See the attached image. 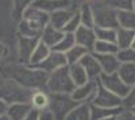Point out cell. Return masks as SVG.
<instances>
[{
	"mask_svg": "<svg viewBox=\"0 0 135 120\" xmlns=\"http://www.w3.org/2000/svg\"><path fill=\"white\" fill-rule=\"evenodd\" d=\"M50 15L43 12V11L28 6L23 11V19L20 23V37H28V38H39L43 28L49 24Z\"/></svg>",
	"mask_w": 135,
	"mask_h": 120,
	"instance_id": "cell-1",
	"label": "cell"
},
{
	"mask_svg": "<svg viewBox=\"0 0 135 120\" xmlns=\"http://www.w3.org/2000/svg\"><path fill=\"white\" fill-rule=\"evenodd\" d=\"M47 76H49L47 73H45L39 69L22 65V66H19L14 72L12 78H9V80L16 81L19 85H22L23 88H27L30 91H38V89L46 88Z\"/></svg>",
	"mask_w": 135,
	"mask_h": 120,
	"instance_id": "cell-2",
	"label": "cell"
},
{
	"mask_svg": "<svg viewBox=\"0 0 135 120\" xmlns=\"http://www.w3.org/2000/svg\"><path fill=\"white\" fill-rule=\"evenodd\" d=\"M32 91L23 88L14 80H4L0 82V100H3L7 105L30 103Z\"/></svg>",
	"mask_w": 135,
	"mask_h": 120,
	"instance_id": "cell-3",
	"label": "cell"
},
{
	"mask_svg": "<svg viewBox=\"0 0 135 120\" xmlns=\"http://www.w3.org/2000/svg\"><path fill=\"white\" fill-rule=\"evenodd\" d=\"M76 85L73 84L70 74H69V68L64 66L57 70H54L47 76V82H46V91L47 93H64V94H72L74 91Z\"/></svg>",
	"mask_w": 135,
	"mask_h": 120,
	"instance_id": "cell-4",
	"label": "cell"
},
{
	"mask_svg": "<svg viewBox=\"0 0 135 120\" xmlns=\"http://www.w3.org/2000/svg\"><path fill=\"white\" fill-rule=\"evenodd\" d=\"M78 104L72 99L70 94L64 93H49V108L47 111L51 113L54 120H64L69 112L76 108Z\"/></svg>",
	"mask_w": 135,
	"mask_h": 120,
	"instance_id": "cell-5",
	"label": "cell"
},
{
	"mask_svg": "<svg viewBox=\"0 0 135 120\" xmlns=\"http://www.w3.org/2000/svg\"><path fill=\"white\" fill-rule=\"evenodd\" d=\"M97 81H99V84L103 86V88H105L111 93L116 94L118 97H120L122 100L124 99V97L128 94V92H130V86H127L124 82L120 80L118 73H114V74H101Z\"/></svg>",
	"mask_w": 135,
	"mask_h": 120,
	"instance_id": "cell-6",
	"label": "cell"
},
{
	"mask_svg": "<svg viewBox=\"0 0 135 120\" xmlns=\"http://www.w3.org/2000/svg\"><path fill=\"white\" fill-rule=\"evenodd\" d=\"M95 15V27L103 28H119L118 22V11L112 7H101L93 11Z\"/></svg>",
	"mask_w": 135,
	"mask_h": 120,
	"instance_id": "cell-7",
	"label": "cell"
},
{
	"mask_svg": "<svg viewBox=\"0 0 135 120\" xmlns=\"http://www.w3.org/2000/svg\"><path fill=\"white\" fill-rule=\"evenodd\" d=\"M91 105H96L101 108H119V107H123V100L99 84L95 97L91 101Z\"/></svg>",
	"mask_w": 135,
	"mask_h": 120,
	"instance_id": "cell-8",
	"label": "cell"
},
{
	"mask_svg": "<svg viewBox=\"0 0 135 120\" xmlns=\"http://www.w3.org/2000/svg\"><path fill=\"white\" fill-rule=\"evenodd\" d=\"M97 85H99L97 80H89L84 85L76 86L74 91L70 94L72 99L77 104H91V101L95 97V93L97 91Z\"/></svg>",
	"mask_w": 135,
	"mask_h": 120,
	"instance_id": "cell-9",
	"label": "cell"
},
{
	"mask_svg": "<svg viewBox=\"0 0 135 120\" xmlns=\"http://www.w3.org/2000/svg\"><path fill=\"white\" fill-rule=\"evenodd\" d=\"M64 66H68L65 54L51 50L50 54L47 56V58L45 59L42 63H39L38 66H35V69H39V70H42V72H45V73L50 74V73H53L54 70H57V69H60V68H64Z\"/></svg>",
	"mask_w": 135,
	"mask_h": 120,
	"instance_id": "cell-10",
	"label": "cell"
},
{
	"mask_svg": "<svg viewBox=\"0 0 135 120\" xmlns=\"http://www.w3.org/2000/svg\"><path fill=\"white\" fill-rule=\"evenodd\" d=\"M39 43V38H28V37H20L18 42V51H19V59L22 65H28L30 58L32 56L37 45Z\"/></svg>",
	"mask_w": 135,
	"mask_h": 120,
	"instance_id": "cell-11",
	"label": "cell"
},
{
	"mask_svg": "<svg viewBox=\"0 0 135 120\" xmlns=\"http://www.w3.org/2000/svg\"><path fill=\"white\" fill-rule=\"evenodd\" d=\"M74 39H76V45L83 46L86 49L89 53L93 51V46L96 43V34L93 28H89L85 26H80L74 32Z\"/></svg>",
	"mask_w": 135,
	"mask_h": 120,
	"instance_id": "cell-12",
	"label": "cell"
},
{
	"mask_svg": "<svg viewBox=\"0 0 135 120\" xmlns=\"http://www.w3.org/2000/svg\"><path fill=\"white\" fill-rule=\"evenodd\" d=\"M80 65L85 69L89 80H99V77L103 74L100 63H99V61L93 53H86L83 57V59L80 61Z\"/></svg>",
	"mask_w": 135,
	"mask_h": 120,
	"instance_id": "cell-13",
	"label": "cell"
},
{
	"mask_svg": "<svg viewBox=\"0 0 135 120\" xmlns=\"http://www.w3.org/2000/svg\"><path fill=\"white\" fill-rule=\"evenodd\" d=\"M103 74H114L118 73L120 62L116 57V54H95Z\"/></svg>",
	"mask_w": 135,
	"mask_h": 120,
	"instance_id": "cell-14",
	"label": "cell"
},
{
	"mask_svg": "<svg viewBox=\"0 0 135 120\" xmlns=\"http://www.w3.org/2000/svg\"><path fill=\"white\" fill-rule=\"evenodd\" d=\"M30 6L50 15L58 9H66L69 6V0H34Z\"/></svg>",
	"mask_w": 135,
	"mask_h": 120,
	"instance_id": "cell-15",
	"label": "cell"
},
{
	"mask_svg": "<svg viewBox=\"0 0 135 120\" xmlns=\"http://www.w3.org/2000/svg\"><path fill=\"white\" fill-rule=\"evenodd\" d=\"M76 12L74 11H70V9H58L55 12L50 14V18H49V24L54 28H57L60 31L64 30V27L66 26V23L72 19V16L74 15Z\"/></svg>",
	"mask_w": 135,
	"mask_h": 120,
	"instance_id": "cell-16",
	"label": "cell"
},
{
	"mask_svg": "<svg viewBox=\"0 0 135 120\" xmlns=\"http://www.w3.org/2000/svg\"><path fill=\"white\" fill-rule=\"evenodd\" d=\"M62 37H64V32H62V31H60V30H57V28L51 27L50 24H47L46 27L43 28L42 34H41V37H39V41H41L42 43H45L47 47L53 49V47L62 39Z\"/></svg>",
	"mask_w": 135,
	"mask_h": 120,
	"instance_id": "cell-17",
	"label": "cell"
},
{
	"mask_svg": "<svg viewBox=\"0 0 135 120\" xmlns=\"http://www.w3.org/2000/svg\"><path fill=\"white\" fill-rule=\"evenodd\" d=\"M31 109H35L38 112L46 111L49 108V93L45 89H38V91H32L30 103Z\"/></svg>",
	"mask_w": 135,
	"mask_h": 120,
	"instance_id": "cell-18",
	"label": "cell"
},
{
	"mask_svg": "<svg viewBox=\"0 0 135 120\" xmlns=\"http://www.w3.org/2000/svg\"><path fill=\"white\" fill-rule=\"evenodd\" d=\"M31 112V105L28 103H19L8 105L7 116L9 120H25Z\"/></svg>",
	"mask_w": 135,
	"mask_h": 120,
	"instance_id": "cell-19",
	"label": "cell"
},
{
	"mask_svg": "<svg viewBox=\"0 0 135 120\" xmlns=\"http://www.w3.org/2000/svg\"><path fill=\"white\" fill-rule=\"evenodd\" d=\"M124 107H119V108H101L96 105H91V119L92 120H103L109 116H118Z\"/></svg>",
	"mask_w": 135,
	"mask_h": 120,
	"instance_id": "cell-20",
	"label": "cell"
},
{
	"mask_svg": "<svg viewBox=\"0 0 135 120\" xmlns=\"http://www.w3.org/2000/svg\"><path fill=\"white\" fill-rule=\"evenodd\" d=\"M50 51H51V49L47 47L45 43H42V42L39 41V43L37 45L35 50H34V53H32V56H31V58H30V62H28L27 66H31V68L38 66L39 63H42L45 59L47 58V56L50 54Z\"/></svg>",
	"mask_w": 135,
	"mask_h": 120,
	"instance_id": "cell-21",
	"label": "cell"
},
{
	"mask_svg": "<svg viewBox=\"0 0 135 120\" xmlns=\"http://www.w3.org/2000/svg\"><path fill=\"white\" fill-rule=\"evenodd\" d=\"M118 76L127 86L131 88L135 84V63H120Z\"/></svg>",
	"mask_w": 135,
	"mask_h": 120,
	"instance_id": "cell-22",
	"label": "cell"
},
{
	"mask_svg": "<svg viewBox=\"0 0 135 120\" xmlns=\"http://www.w3.org/2000/svg\"><path fill=\"white\" fill-rule=\"evenodd\" d=\"M69 74H70V78L73 81V84L76 86H80L84 85L89 81V77L85 72V69L81 66L80 63H76V65H69Z\"/></svg>",
	"mask_w": 135,
	"mask_h": 120,
	"instance_id": "cell-23",
	"label": "cell"
},
{
	"mask_svg": "<svg viewBox=\"0 0 135 120\" xmlns=\"http://www.w3.org/2000/svg\"><path fill=\"white\" fill-rule=\"evenodd\" d=\"M134 35H135V31H131V30H127V28L119 27V28L116 30V42H115L116 46L119 47V50L131 47Z\"/></svg>",
	"mask_w": 135,
	"mask_h": 120,
	"instance_id": "cell-24",
	"label": "cell"
},
{
	"mask_svg": "<svg viewBox=\"0 0 135 120\" xmlns=\"http://www.w3.org/2000/svg\"><path fill=\"white\" fill-rule=\"evenodd\" d=\"M64 120H92L91 119V104H78L69 112Z\"/></svg>",
	"mask_w": 135,
	"mask_h": 120,
	"instance_id": "cell-25",
	"label": "cell"
},
{
	"mask_svg": "<svg viewBox=\"0 0 135 120\" xmlns=\"http://www.w3.org/2000/svg\"><path fill=\"white\" fill-rule=\"evenodd\" d=\"M118 22L119 27L135 31V11L134 9L118 11Z\"/></svg>",
	"mask_w": 135,
	"mask_h": 120,
	"instance_id": "cell-26",
	"label": "cell"
},
{
	"mask_svg": "<svg viewBox=\"0 0 135 120\" xmlns=\"http://www.w3.org/2000/svg\"><path fill=\"white\" fill-rule=\"evenodd\" d=\"M86 53H89V51L86 49H84L83 46L74 45L69 51L65 53V58H66V62H68V66H69V65L80 63V61L83 59V57L85 56Z\"/></svg>",
	"mask_w": 135,
	"mask_h": 120,
	"instance_id": "cell-27",
	"label": "cell"
},
{
	"mask_svg": "<svg viewBox=\"0 0 135 120\" xmlns=\"http://www.w3.org/2000/svg\"><path fill=\"white\" fill-rule=\"evenodd\" d=\"M80 15V22L81 26L89 27V28H95V15H93V9L89 7L88 4H84L81 9L78 11Z\"/></svg>",
	"mask_w": 135,
	"mask_h": 120,
	"instance_id": "cell-28",
	"label": "cell"
},
{
	"mask_svg": "<svg viewBox=\"0 0 135 120\" xmlns=\"http://www.w3.org/2000/svg\"><path fill=\"white\" fill-rule=\"evenodd\" d=\"M96 39L101 42H116V30L115 28H103V27H95Z\"/></svg>",
	"mask_w": 135,
	"mask_h": 120,
	"instance_id": "cell-29",
	"label": "cell"
},
{
	"mask_svg": "<svg viewBox=\"0 0 135 120\" xmlns=\"http://www.w3.org/2000/svg\"><path fill=\"white\" fill-rule=\"evenodd\" d=\"M118 51H119V47L116 46V43L96 41L92 53L93 54H118Z\"/></svg>",
	"mask_w": 135,
	"mask_h": 120,
	"instance_id": "cell-30",
	"label": "cell"
},
{
	"mask_svg": "<svg viewBox=\"0 0 135 120\" xmlns=\"http://www.w3.org/2000/svg\"><path fill=\"white\" fill-rule=\"evenodd\" d=\"M76 45V39H74V34H64L62 39L55 45L51 50L54 51H58V53H62L65 54L66 51H69L73 46Z\"/></svg>",
	"mask_w": 135,
	"mask_h": 120,
	"instance_id": "cell-31",
	"label": "cell"
},
{
	"mask_svg": "<svg viewBox=\"0 0 135 120\" xmlns=\"http://www.w3.org/2000/svg\"><path fill=\"white\" fill-rule=\"evenodd\" d=\"M116 57L120 63H135V50L131 47L119 50Z\"/></svg>",
	"mask_w": 135,
	"mask_h": 120,
	"instance_id": "cell-32",
	"label": "cell"
},
{
	"mask_svg": "<svg viewBox=\"0 0 135 120\" xmlns=\"http://www.w3.org/2000/svg\"><path fill=\"white\" fill-rule=\"evenodd\" d=\"M81 26V22H80V15H78V12H76L72 19L66 23V26L64 27L62 32L64 34H74V32L77 31V28Z\"/></svg>",
	"mask_w": 135,
	"mask_h": 120,
	"instance_id": "cell-33",
	"label": "cell"
},
{
	"mask_svg": "<svg viewBox=\"0 0 135 120\" xmlns=\"http://www.w3.org/2000/svg\"><path fill=\"white\" fill-rule=\"evenodd\" d=\"M134 7V0H112V8L116 11H128Z\"/></svg>",
	"mask_w": 135,
	"mask_h": 120,
	"instance_id": "cell-34",
	"label": "cell"
},
{
	"mask_svg": "<svg viewBox=\"0 0 135 120\" xmlns=\"http://www.w3.org/2000/svg\"><path fill=\"white\" fill-rule=\"evenodd\" d=\"M123 107H124L126 109H132V108H135V84L130 88L128 94L123 99Z\"/></svg>",
	"mask_w": 135,
	"mask_h": 120,
	"instance_id": "cell-35",
	"label": "cell"
},
{
	"mask_svg": "<svg viewBox=\"0 0 135 120\" xmlns=\"http://www.w3.org/2000/svg\"><path fill=\"white\" fill-rule=\"evenodd\" d=\"M118 120H135V115L130 111V109H123L119 115H118Z\"/></svg>",
	"mask_w": 135,
	"mask_h": 120,
	"instance_id": "cell-36",
	"label": "cell"
},
{
	"mask_svg": "<svg viewBox=\"0 0 135 120\" xmlns=\"http://www.w3.org/2000/svg\"><path fill=\"white\" fill-rule=\"evenodd\" d=\"M39 115H41V112H38L35 109H31V112L27 115V117L25 120H39Z\"/></svg>",
	"mask_w": 135,
	"mask_h": 120,
	"instance_id": "cell-37",
	"label": "cell"
},
{
	"mask_svg": "<svg viewBox=\"0 0 135 120\" xmlns=\"http://www.w3.org/2000/svg\"><path fill=\"white\" fill-rule=\"evenodd\" d=\"M39 120H54V117L51 116V113L46 109V111H42L39 115Z\"/></svg>",
	"mask_w": 135,
	"mask_h": 120,
	"instance_id": "cell-38",
	"label": "cell"
},
{
	"mask_svg": "<svg viewBox=\"0 0 135 120\" xmlns=\"http://www.w3.org/2000/svg\"><path fill=\"white\" fill-rule=\"evenodd\" d=\"M7 109H8V105L3 100H0V116L7 115Z\"/></svg>",
	"mask_w": 135,
	"mask_h": 120,
	"instance_id": "cell-39",
	"label": "cell"
},
{
	"mask_svg": "<svg viewBox=\"0 0 135 120\" xmlns=\"http://www.w3.org/2000/svg\"><path fill=\"white\" fill-rule=\"evenodd\" d=\"M4 54H6V46H4L3 42H0V59L3 58Z\"/></svg>",
	"mask_w": 135,
	"mask_h": 120,
	"instance_id": "cell-40",
	"label": "cell"
},
{
	"mask_svg": "<svg viewBox=\"0 0 135 120\" xmlns=\"http://www.w3.org/2000/svg\"><path fill=\"white\" fill-rule=\"evenodd\" d=\"M103 120H118V116H109V117L103 119Z\"/></svg>",
	"mask_w": 135,
	"mask_h": 120,
	"instance_id": "cell-41",
	"label": "cell"
},
{
	"mask_svg": "<svg viewBox=\"0 0 135 120\" xmlns=\"http://www.w3.org/2000/svg\"><path fill=\"white\" fill-rule=\"evenodd\" d=\"M131 49L135 50V35H134V39H132V43H131Z\"/></svg>",
	"mask_w": 135,
	"mask_h": 120,
	"instance_id": "cell-42",
	"label": "cell"
},
{
	"mask_svg": "<svg viewBox=\"0 0 135 120\" xmlns=\"http://www.w3.org/2000/svg\"><path fill=\"white\" fill-rule=\"evenodd\" d=\"M0 120H9V119H8L7 115H4V116H0Z\"/></svg>",
	"mask_w": 135,
	"mask_h": 120,
	"instance_id": "cell-43",
	"label": "cell"
},
{
	"mask_svg": "<svg viewBox=\"0 0 135 120\" xmlns=\"http://www.w3.org/2000/svg\"><path fill=\"white\" fill-rule=\"evenodd\" d=\"M130 111H131V112H132V113L135 115V108H132V109H130Z\"/></svg>",
	"mask_w": 135,
	"mask_h": 120,
	"instance_id": "cell-44",
	"label": "cell"
},
{
	"mask_svg": "<svg viewBox=\"0 0 135 120\" xmlns=\"http://www.w3.org/2000/svg\"><path fill=\"white\" fill-rule=\"evenodd\" d=\"M132 9L135 11V0H134V7H132Z\"/></svg>",
	"mask_w": 135,
	"mask_h": 120,
	"instance_id": "cell-45",
	"label": "cell"
}]
</instances>
